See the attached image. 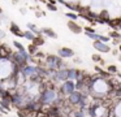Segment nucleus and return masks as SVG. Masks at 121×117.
Returning a JSON list of instances; mask_svg holds the SVG:
<instances>
[{
  "label": "nucleus",
  "mask_w": 121,
  "mask_h": 117,
  "mask_svg": "<svg viewBox=\"0 0 121 117\" xmlns=\"http://www.w3.org/2000/svg\"><path fill=\"white\" fill-rule=\"evenodd\" d=\"M46 62H47L50 70H56V69H60L63 68V61H61L60 56H53V55H48L46 57Z\"/></svg>",
  "instance_id": "obj_1"
},
{
  "label": "nucleus",
  "mask_w": 121,
  "mask_h": 117,
  "mask_svg": "<svg viewBox=\"0 0 121 117\" xmlns=\"http://www.w3.org/2000/svg\"><path fill=\"white\" fill-rule=\"evenodd\" d=\"M55 98V92L50 88H46V90L42 91L40 94V98H39V101L40 103H51L52 104V100Z\"/></svg>",
  "instance_id": "obj_2"
},
{
  "label": "nucleus",
  "mask_w": 121,
  "mask_h": 117,
  "mask_svg": "<svg viewBox=\"0 0 121 117\" xmlns=\"http://www.w3.org/2000/svg\"><path fill=\"white\" fill-rule=\"evenodd\" d=\"M74 88H76V85L73 83V81L70 79H66L65 82H64V85L61 86V92L63 94H72L74 91Z\"/></svg>",
  "instance_id": "obj_3"
},
{
  "label": "nucleus",
  "mask_w": 121,
  "mask_h": 117,
  "mask_svg": "<svg viewBox=\"0 0 121 117\" xmlns=\"http://www.w3.org/2000/svg\"><path fill=\"white\" fill-rule=\"evenodd\" d=\"M53 79L55 81H66L68 79V69H61L53 74Z\"/></svg>",
  "instance_id": "obj_4"
},
{
  "label": "nucleus",
  "mask_w": 121,
  "mask_h": 117,
  "mask_svg": "<svg viewBox=\"0 0 121 117\" xmlns=\"http://www.w3.org/2000/svg\"><path fill=\"white\" fill-rule=\"evenodd\" d=\"M21 73L24 77H30V75L37 73V66H31V65H25L24 68H21Z\"/></svg>",
  "instance_id": "obj_5"
},
{
  "label": "nucleus",
  "mask_w": 121,
  "mask_h": 117,
  "mask_svg": "<svg viewBox=\"0 0 121 117\" xmlns=\"http://www.w3.org/2000/svg\"><path fill=\"white\" fill-rule=\"evenodd\" d=\"M82 96H83L82 92H79V91H73L72 94H69V100L68 101H70V104H78Z\"/></svg>",
  "instance_id": "obj_6"
},
{
  "label": "nucleus",
  "mask_w": 121,
  "mask_h": 117,
  "mask_svg": "<svg viewBox=\"0 0 121 117\" xmlns=\"http://www.w3.org/2000/svg\"><path fill=\"white\" fill-rule=\"evenodd\" d=\"M94 48H96L98 51H100V52H109V47H108L107 44H104L103 42H100V40H95L94 42Z\"/></svg>",
  "instance_id": "obj_7"
},
{
  "label": "nucleus",
  "mask_w": 121,
  "mask_h": 117,
  "mask_svg": "<svg viewBox=\"0 0 121 117\" xmlns=\"http://www.w3.org/2000/svg\"><path fill=\"white\" fill-rule=\"evenodd\" d=\"M68 27H69V30L73 31L74 34H81L82 33V27L79 25H77L74 21H69V22H68Z\"/></svg>",
  "instance_id": "obj_8"
},
{
  "label": "nucleus",
  "mask_w": 121,
  "mask_h": 117,
  "mask_svg": "<svg viewBox=\"0 0 121 117\" xmlns=\"http://www.w3.org/2000/svg\"><path fill=\"white\" fill-rule=\"evenodd\" d=\"M59 56H60V57H72V56H73V49L66 48V47L60 48V49H59Z\"/></svg>",
  "instance_id": "obj_9"
},
{
  "label": "nucleus",
  "mask_w": 121,
  "mask_h": 117,
  "mask_svg": "<svg viewBox=\"0 0 121 117\" xmlns=\"http://www.w3.org/2000/svg\"><path fill=\"white\" fill-rule=\"evenodd\" d=\"M9 55H11V49L8 48V46L5 44L0 46V59H7Z\"/></svg>",
  "instance_id": "obj_10"
},
{
  "label": "nucleus",
  "mask_w": 121,
  "mask_h": 117,
  "mask_svg": "<svg viewBox=\"0 0 121 117\" xmlns=\"http://www.w3.org/2000/svg\"><path fill=\"white\" fill-rule=\"evenodd\" d=\"M11 33H13L16 36H20V38H22V36H24V33L20 30V27L14 22H11Z\"/></svg>",
  "instance_id": "obj_11"
},
{
  "label": "nucleus",
  "mask_w": 121,
  "mask_h": 117,
  "mask_svg": "<svg viewBox=\"0 0 121 117\" xmlns=\"http://www.w3.org/2000/svg\"><path fill=\"white\" fill-rule=\"evenodd\" d=\"M40 33H43V34H46V35H48L50 38H57V35H56V33L53 30H51V29H42L40 30Z\"/></svg>",
  "instance_id": "obj_12"
},
{
  "label": "nucleus",
  "mask_w": 121,
  "mask_h": 117,
  "mask_svg": "<svg viewBox=\"0 0 121 117\" xmlns=\"http://www.w3.org/2000/svg\"><path fill=\"white\" fill-rule=\"evenodd\" d=\"M31 43L35 44L37 47H40V46H43V44H44V39H42L40 36H35V38L31 40Z\"/></svg>",
  "instance_id": "obj_13"
},
{
  "label": "nucleus",
  "mask_w": 121,
  "mask_h": 117,
  "mask_svg": "<svg viewBox=\"0 0 121 117\" xmlns=\"http://www.w3.org/2000/svg\"><path fill=\"white\" fill-rule=\"evenodd\" d=\"M99 17L102 18V20L104 21L105 23H107L108 21L111 20V18H109V14H108V12H107V10H102V12H100V14H99Z\"/></svg>",
  "instance_id": "obj_14"
},
{
  "label": "nucleus",
  "mask_w": 121,
  "mask_h": 117,
  "mask_svg": "<svg viewBox=\"0 0 121 117\" xmlns=\"http://www.w3.org/2000/svg\"><path fill=\"white\" fill-rule=\"evenodd\" d=\"M37 51H38V47L35 46V44H33V43L27 47V52H29V55H31V56H34V55L37 53Z\"/></svg>",
  "instance_id": "obj_15"
},
{
  "label": "nucleus",
  "mask_w": 121,
  "mask_h": 117,
  "mask_svg": "<svg viewBox=\"0 0 121 117\" xmlns=\"http://www.w3.org/2000/svg\"><path fill=\"white\" fill-rule=\"evenodd\" d=\"M68 79H77V73L73 69H68Z\"/></svg>",
  "instance_id": "obj_16"
},
{
  "label": "nucleus",
  "mask_w": 121,
  "mask_h": 117,
  "mask_svg": "<svg viewBox=\"0 0 121 117\" xmlns=\"http://www.w3.org/2000/svg\"><path fill=\"white\" fill-rule=\"evenodd\" d=\"M24 38H26V39H29V40H33V39L35 38V34L33 33V31H25L24 33Z\"/></svg>",
  "instance_id": "obj_17"
},
{
  "label": "nucleus",
  "mask_w": 121,
  "mask_h": 117,
  "mask_svg": "<svg viewBox=\"0 0 121 117\" xmlns=\"http://www.w3.org/2000/svg\"><path fill=\"white\" fill-rule=\"evenodd\" d=\"M27 29H29L30 31H33L34 34H40V31L37 29V26H35L34 23H27Z\"/></svg>",
  "instance_id": "obj_18"
},
{
  "label": "nucleus",
  "mask_w": 121,
  "mask_h": 117,
  "mask_svg": "<svg viewBox=\"0 0 121 117\" xmlns=\"http://www.w3.org/2000/svg\"><path fill=\"white\" fill-rule=\"evenodd\" d=\"M109 38H113V39H121V34H118L116 30L111 31L109 33Z\"/></svg>",
  "instance_id": "obj_19"
},
{
  "label": "nucleus",
  "mask_w": 121,
  "mask_h": 117,
  "mask_svg": "<svg viewBox=\"0 0 121 117\" xmlns=\"http://www.w3.org/2000/svg\"><path fill=\"white\" fill-rule=\"evenodd\" d=\"M66 17H69L72 21H76L77 18H78V16H77L76 13H73V12H68L66 13Z\"/></svg>",
  "instance_id": "obj_20"
},
{
  "label": "nucleus",
  "mask_w": 121,
  "mask_h": 117,
  "mask_svg": "<svg viewBox=\"0 0 121 117\" xmlns=\"http://www.w3.org/2000/svg\"><path fill=\"white\" fill-rule=\"evenodd\" d=\"M107 70H108V73L113 74V73H116V72H117V68H116L115 65H109V66L107 68Z\"/></svg>",
  "instance_id": "obj_21"
},
{
  "label": "nucleus",
  "mask_w": 121,
  "mask_h": 117,
  "mask_svg": "<svg viewBox=\"0 0 121 117\" xmlns=\"http://www.w3.org/2000/svg\"><path fill=\"white\" fill-rule=\"evenodd\" d=\"M100 60H102V57H100V55H98V53L92 55V61H94V62H99Z\"/></svg>",
  "instance_id": "obj_22"
},
{
  "label": "nucleus",
  "mask_w": 121,
  "mask_h": 117,
  "mask_svg": "<svg viewBox=\"0 0 121 117\" xmlns=\"http://www.w3.org/2000/svg\"><path fill=\"white\" fill-rule=\"evenodd\" d=\"M13 44H14V47H16V48L18 49V51H21V49H25V48H24V46H22V44L20 43V42H13Z\"/></svg>",
  "instance_id": "obj_23"
},
{
  "label": "nucleus",
  "mask_w": 121,
  "mask_h": 117,
  "mask_svg": "<svg viewBox=\"0 0 121 117\" xmlns=\"http://www.w3.org/2000/svg\"><path fill=\"white\" fill-rule=\"evenodd\" d=\"M73 117H85V116H83V112H81V111H74V112H73Z\"/></svg>",
  "instance_id": "obj_24"
},
{
  "label": "nucleus",
  "mask_w": 121,
  "mask_h": 117,
  "mask_svg": "<svg viewBox=\"0 0 121 117\" xmlns=\"http://www.w3.org/2000/svg\"><path fill=\"white\" fill-rule=\"evenodd\" d=\"M33 57H35V59H43V57H44V53H43V52L37 51V53H35Z\"/></svg>",
  "instance_id": "obj_25"
},
{
  "label": "nucleus",
  "mask_w": 121,
  "mask_h": 117,
  "mask_svg": "<svg viewBox=\"0 0 121 117\" xmlns=\"http://www.w3.org/2000/svg\"><path fill=\"white\" fill-rule=\"evenodd\" d=\"M47 7H48V9H50V10H53V12H56V10H57V7H56L55 4H50V3H48Z\"/></svg>",
  "instance_id": "obj_26"
},
{
  "label": "nucleus",
  "mask_w": 121,
  "mask_h": 117,
  "mask_svg": "<svg viewBox=\"0 0 121 117\" xmlns=\"http://www.w3.org/2000/svg\"><path fill=\"white\" fill-rule=\"evenodd\" d=\"M85 30H86V33H95V30H94V29H91L90 26H86Z\"/></svg>",
  "instance_id": "obj_27"
},
{
  "label": "nucleus",
  "mask_w": 121,
  "mask_h": 117,
  "mask_svg": "<svg viewBox=\"0 0 121 117\" xmlns=\"http://www.w3.org/2000/svg\"><path fill=\"white\" fill-rule=\"evenodd\" d=\"M50 4H56V0H47Z\"/></svg>",
  "instance_id": "obj_28"
},
{
  "label": "nucleus",
  "mask_w": 121,
  "mask_h": 117,
  "mask_svg": "<svg viewBox=\"0 0 121 117\" xmlns=\"http://www.w3.org/2000/svg\"><path fill=\"white\" fill-rule=\"evenodd\" d=\"M95 70H96V72L99 73V72H100V70H102V69H100V66H95Z\"/></svg>",
  "instance_id": "obj_29"
},
{
  "label": "nucleus",
  "mask_w": 121,
  "mask_h": 117,
  "mask_svg": "<svg viewBox=\"0 0 121 117\" xmlns=\"http://www.w3.org/2000/svg\"><path fill=\"white\" fill-rule=\"evenodd\" d=\"M118 77H120V78H121V73H120V74H118Z\"/></svg>",
  "instance_id": "obj_30"
},
{
  "label": "nucleus",
  "mask_w": 121,
  "mask_h": 117,
  "mask_svg": "<svg viewBox=\"0 0 121 117\" xmlns=\"http://www.w3.org/2000/svg\"><path fill=\"white\" fill-rule=\"evenodd\" d=\"M120 51H121V46H120Z\"/></svg>",
  "instance_id": "obj_31"
},
{
  "label": "nucleus",
  "mask_w": 121,
  "mask_h": 117,
  "mask_svg": "<svg viewBox=\"0 0 121 117\" xmlns=\"http://www.w3.org/2000/svg\"><path fill=\"white\" fill-rule=\"evenodd\" d=\"M0 13H1V9H0Z\"/></svg>",
  "instance_id": "obj_32"
}]
</instances>
